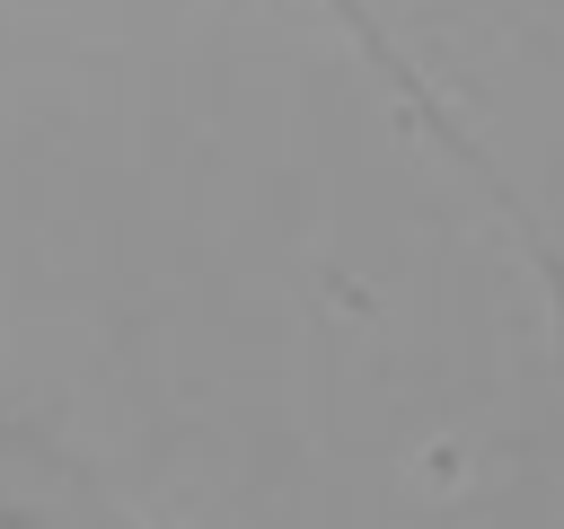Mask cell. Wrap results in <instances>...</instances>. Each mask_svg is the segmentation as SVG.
Returning <instances> with one entry per match:
<instances>
[{"label":"cell","mask_w":564,"mask_h":529,"mask_svg":"<svg viewBox=\"0 0 564 529\" xmlns=\"http://www.w3.org/2000/svg\"><path fill=\"white\" fill-rule=\"evenodd\" d=\"M0 529H141L106 503V485L70 476V458L53 441H35L26 423L0 414Z\"/></svg>","instance_id":"obj_1"}]
</instances>
